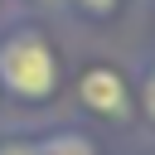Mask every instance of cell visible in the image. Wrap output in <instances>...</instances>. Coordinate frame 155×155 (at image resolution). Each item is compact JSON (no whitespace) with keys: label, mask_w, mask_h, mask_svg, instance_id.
Masks as SVG:
<instances>
[{"label":"cell","mask_w":155,"mask_h":155,"mask_svg":"<svg viewBox=\"0 0 155 155\" xmlns=\"http://www.w3.org/2000/svg\"><path fill=\"white\" fill-rule=\"evenodd\" d=\"M0 155H39V150H34V145H24V140H5V145H0Z\"/></svg>","instance_id":"5b68a950"},{"label":"cell","mask_w":155,"mask_h":155,"mask_svg":"<svg viewBox=\"0 0 155 155\" xmlns=\"http://www.w3.org/2000/svg\"><path fill=\"white\" fill-rule=\"evenodd\" d=\"M0 87L24 97V102H44L53 97L58 87V63H53V48L34 34V29H19L0 44Z\"/></svg>","instance_id":"6da1fadb"},{"label":"cell","mask_w":155,"mask_h":155,"mask_svg":"<svg viewBox=\"0 0 155 155\" xmlns=\"http://www.w3.org/2000/svg\"><path fill=\"white\" fill-rule=\"evenodd\" d=\"M111 5L116 0H78V10H87V15H111Z\"/></svg>","instance_id":"277c9868"},{"label":"cell","mask_w":155,"mask_h":155,"mask_svg":"<svg viewBox=\"0 0 155 155\" xmlns=\"http://www.w3.org/2000/svg\"><path fill=\"white\" fill-rule=\"evenodd\" d=\"M145 116L155 121V73H150V82H145Z\"/></svg>","instance_id":"8992f818"},{"label":"cell","mask_w":155,"mask_h":155,"mask_svg":"<svg viewBox=\"0 0 155 155\" xmlns=\"http://www.w3.org/2000/svg\"><path fill=\"white\" fill-rule=\"evenodd\" d=\"M39 155H97V145L82 136V131H58V136H48L44 145H34Z\"/></svg>","instance_id":"3957f363"},{"label":"cell","mask_w":155,"mask_h":155,"mask_svg":"<svg viewBox=\"0 0 155 155\" xmlns=\"http://www.w3.org/2000/svg\"><path fill=\"white\" fill-rule=\"evenodd\" d=\"M78 97H82V107H92L97 116H126V82H121V73H111V68H87L82 82H78Z\"/></svg>","instance_id":"7a4b0ae2"}]
</instances>
